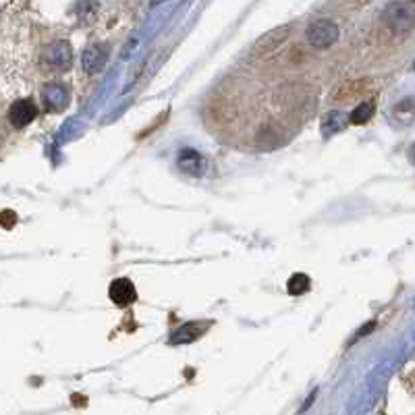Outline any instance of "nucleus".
I'll list each match as a JSON object with an SVG mask.
<instances>
[{
  "label": "nucleus",
  "instance_id": "2",
  "mask_svg": "<svg viewBox=\"0 0 415 415\" xmlns=\"http://www.w3.org/2000/svg\"><path fill=\"white\" fill-rule=\"evenodd\" d=\"M339 38V28L336 23L328 21V19H320V21H314L309 28H307V40L314 48L318 50H324L330 48Z\"/></svg>",
  "mask_w": 415,
  "mask_h": 415
},
{
  "label": "nucleus",
  "instance_id": "9",
  "mask_svg": "<svg viewBox=\"0 0 415 415\" xmlns=\"http://www.w3.org/2000/svg\"><path fill=\"white\" fill-rule=\"evenodd\" d=\"M287 35H289V28H287V25H285V28H278V30H272L270 33H266L264 38H260V40H258V44H256V52H260V55L272 52L276 46H280V44L287 40Z\"/></svg>",
  "mask_w": 415,
  "mask_h": 415
},
{
  "label": "nucleus",
  "instance_id": "17",
  "mask_svg": "<svg viewBox=\"0 0 415 415\" xmlns=\"http://www.w3.org/2000/svg\"><path fill=\"white\" fill-rule=\"evenodd\" d=\"M414 2H415V0H414Z\"/></svg>",
  "mask_w": 415,
  "mask_h": 415
},
{
  "label": "nucleus",
  "instance_id": "7",
  "mask_svg": "<svg viewBox=\"0 0 415 415\" xmlns=\"http://www.w3.org/2000/svg\"><path fill=\"white\" fill-rule=\"evenodd\" d=\"M108 297L119 307H127V305H131L137 299V291H135V287H133V283L129 278H117V280L110 283Z\"/></svg>",
  "mask_w": 415,
  "mask_h": 415
},
{
  "label": "nucleus",
  "instance_id": "3",
  "mask_svg": "<svg viewBox=\"0 0 415 415\" xmlns=\"http://www.w3.org/2000/svg\"><path fill=\"white\" fill-rule=\"evenodd\" d=\"M385 21L386 25L397 33H403V31H409L414 28L415 15L414 11L407 6V4H401V2H392L388 8L385 11Z\"/></svg>",
  "mask_w": 415,
  "mask_h": 415
},
{
  "label": "nucleus",
  "instance_id": "6",
  "mask_svg": "<svg viewBox=\"0 0 415 415\" xmlns=\"http://www.w3.org/2000/svg\"><path fill=\"white\" fill-rule=\"evenodd\" d=\"M35 117H38V106L31 100H28V98L13 102V106L8 108V120H11V125L15 129L28 127Z\"/></svg>",
  "mask_w": 415,
  "mask_h": 415
},
{
  "label": "nucleus",
  "instance_id": "8",
  "mask_svg": "<svg viewBox=\"0 0 415 415\" xmlns=\"http://www.w3.org/2000/svg\"><path fill=\"white\" fill-rule=\"evenodd\" d=\"M178 166H181L185 173L200 177V175L204 173L206 162H204V158H202L198 152H193V149H185V152H181V156H178Z\"/></svg>",
  "mask_w": 415,
  "mask_h": 415
},
{
  "label": "nucleus",
  "instance_id": "14",
  "mask_svg": "<svg viewBox=\"0 0 415 415\" xmlns=\"http://www.w3.org/2000/svg\"><path fill=\"white\" fill-rule=\"evenodd\" d=\"M2 218H4V220H2V227H4V229H11V227H13V220H8V218H17V214H13L11 210H4V212H2Z\"/></svg>",
  "mask_w": 415,
  "mask_h": 415
},
{
  "label": "nucleus",
  "instance_id": "15",
  "mask_svg": "<svg viewBox=\"0 0 415 415\" xmlns=\"http://www.w3.org/2000/svg\"><path fill=\"white\" fill-rule=\"evenodd\" d=\"M409 158H411V162L415 164V144L411 146V149H409Z\"/></svg>",
  "mask_w": 415,
  "mask_h": 415
},
{
  "label": "nucleus",
  "instance_id": "1",
  "mask_svg": "<svg viewBox=\"0 0 415 415\" xmlns=\"http://www.w3.org/2000/svg\"><path fill=\"white\" fill-rule=\"evenodd\" d=\"M71 60H73V52H71V46L69 42L64 40H57L52 42L50 46L44 48L42 52V62L44 67L52 69V71H64L71 67Z\"/></svg>",
  "mask_w": 415,
  "mask_h": 415
},
{
  "label": "nucleus",
  "instance_id": "5",
  "mask_svg": "<svg viewBox=\"0 0 415 415\" xmlns=\"http://www.w3.org/2000/svg\"><path fill=\"white\" fill-rule=\"evenodd\" d=\"M42 102H44L46 110L60 113L69 104V89L62 84H46L42 89Z\"/></svg>",
  "mask_w": 415,
  "mask_h": 415
},
{
  "label": "nucleus",
  "instance_id": "16",
  "mask_svg": "<svg viewBox=\"0 0 415 415\" xmlns=\"http://www.w3.org/2000/svg\"><path fill=\"white\" fill-rule=\"evenodd\" d=\"M414 69H415V64H414Z\"/></svg>",
  "mask_w": 415,
  "mask_h": 415
},
{
  "label": "nucleus",
  "instance_id": "12",
  "mask_svg": "<svg viewBox=\"0 0 415 415\" xmlns=\"http://www.w3.org/2000/svg\"><path fill=\"white\" fill-rule=\"evenodd\" d=\"M374 110H376V104H374V100H370V102H363V104H359L356 110L351 113L349 120H351L353 125H363V123H368V120L374 117Z\"/></svg>",
  "mask_w": 415,
  "mask_h": 415
},
{
  "label": "nucleus",
  "instance_id": "11",
  "mask_svg": "<svg viewBox=\"0 0 415 415\" xmlns=\"http://www.w3.org/2000/svg\"><path fill=\"white\" fill-rule=\"evenodd\" d=\"M208 328L206 326H200L198 322H191V324H185V326L181 328V330H177L175 334H173V339H171V343H191V341H195L204 330Z\"/></svg>",
  "mask_w": 415,
  "mask_h": 415
},
{
  "label": "nucleus",
  "instance_id": "13",
  "mask_svg": "<svg viewBox=\"0 0 415 415\" xmlns=\"http://www.w3.org/2000/svg\"><path fill=\"white\" fill-rule=\"evenodd\" d=\"M309 287H312V280L307 274H293L287 283V291L291 295H303L305 291H309Z\"/></svg>",
  "mask_w": 415,
  "mask_h": 415
},
{
  "label": "nucleus",
  "instance_id": "4",
  "mask_svg": "<svg viewBox=\"0 0 415 415\" xmlns=\"http://www.w3.org/2000/svg\"><path fill=\"white\" fill-rule=\"evenodd\" d=\"M108 57H110V48L106 44H91L81 57V67L89 75L100 73L106 67Z\"/></svg>",
  "mask_w": 415,
  "mask_h": 415
},
{
  "label": "nucleus",
  "instance_id": "10",
  "mask_svg": "<svg viewBox=\"0 0 415 415\" xmlns=\"http://www.w3.org/2000/svg\"><path fill=\"white\" fill-rule=\"evenodd\" d=\"M347 123H349L347 115H343V113H330L322 120V133L324 135H334V133L343 131L347 127Z\"/></svg>",
  "mask_w": 415,
  "mask_h": 415
}]
</instances>
